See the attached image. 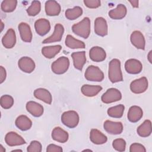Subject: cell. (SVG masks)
<instances>
[{"mask_svg": "<svg viewBox=\"0 0 152 152\" xmlns=\"http://www.w3.org/2000/svg\"><path fill=\"white\" fill-rule=\"evenodd\" d=\"M108 77L110 81L113 83L123 81L121 62L119 59H113L109 62Z\"/></svg>", "mask_w": 152, "mask_h": 152, "instance_id": "cell-1", "label": "cell"}, {"mask_svg": "<svg viewBox=\"0 0 152 152\" xmlns=\"http://www.w3.org/2000/svg\"><path fill=\"white\" fill-rule=\"evenodd\" d=\"M72 31L77 35L87 39L90 33V20L88 17L84 18L81 21L72 26Z\"/></svg>", "mask_w": 152, "mask_h": 152, "instance_id": "cell-2", "label": "cell"}, {"mask_svg": "<svg viewBox=\"0 0 152 152\" xmlns=\"http://www.w3.org/2000/svg\"><path fill=\"white\" fill-rule=\"evenodd\" d=\"M61 121L66 126L74 128L78 124L79 115L74 110L66 111L61 115Z\"/></svg>", "mask_w": 152, "mask_h": 152, "instance_id": "cell-3", "label": "cell"}, {"mask_svg": "<svg viewBox=\"0 0 152 152\" xmlns=\"http://www.w3.org/2000/svg\"><path fill=\"white\" fill-rule=\"evenodd\" d=\"M84 77L88 81L100 82L104 79V74L98 66L90 65L86 70Z\"/></svg>", "mask_w": 152, "mask_h": 152, "instance_id": "cell-4", "label": "cell"}, {"mask_svg": "<svg viewBox=\"0 0 152 152\" xmlns=\"http://www.w3.org/2000/svg\"><path fill=\"white\" fill-rule=\"evenodd\" d=\"M69 66V60L67 57L61 56L55 61L51 65L52 71L56 74H64Z\"/></svg>", "mask_w": 152, "mask_h": 152, "instance_id": "cell-5", "label": "cell"}, {"mask_svg": "<svg viewBox=\"0 0 152 152\" xmlns=\"http://www.w3.org/2000/svg\"><path fill=\"white\" fill-rule=\"evenodd\" d=\"M122 99V94L120 91L115 88H110L102 96V101L106 104L119 101Z\"/></svg>", "mask_w": 152, "mask_h": 152, "instance_id": "cell-6", "label": "cell"}, {"mask_svg": "<svg viewBox=\"0 0 152 152\" xmlns=\"http://www.w3.org/2000/svg\"><path fill=\"white\" fill-rule=\"evenodd\" d=\"M148 86V80L146 77H142L136 79L131 82L130 89L135 94H140L145 92Z\"/></svg>", "mask_w": 152, "mask_h": 152, "instance_id": "cell-7", "label": "cell"}, {"mask_svg": "<svg viewBox=\"0 0 152 152\" xmlns=\"http://www.w3.org/2000/svg\"><path fill=\"white\" fill-rule=\"evenodd\" d=\"M103 127L107 133L112 135H118L123 131V125L121 122L107 120L104 122Z\"/></svg>", "mask_w": 152, "mask_h": 152, "instance_id": "cell-8", "label": "cell"}, {"mask_svg": "<svg viewBox=\"0 0 152 152\" xmlns=\"http://www.w3.org/2000/svg\"><path fill=\"white\" fill-rule=\"evenodd\" d=\"M5 141L6 144L11 147L20 145L26 144L24 138L15 132H9L5 137Z\"/></svg>", "mask_w": 152, "mask_h": 152, "instance_id": "cell-9", "label": "cell"}, {"mask_svg": "<svg viewBox=\"0 0 152 152\" xmlns=\"http://www.w3.org/2000/svg\"><path fill=\"white\" fill-rule=\"evenodd\" d=\"M19 68L26 73H31L35 69V63L34 61L28 56L21 58L18 62Z\"/></svg>", "mask_w": 152, "mask_h": 152, "instance_id": "cell-10", "label": "cell"}, {"mask_svg": "<svg viewBox=\"0 0 152 152\" xmlns=\"http://www.w3.org/2000/svg\"><path fill=\"white\" fill-rule=\"evenodd\" d=\"M125 68L129 74H137L142 71V65L140 61L136 59H129L125 62Z\"/></svg>", "mask_w": 152, "mask_h": 152, "instance_id": "cell-11", "label": "cell"}, {"mask_svg": "<svg viewBox=\"0 0 152 152\" xmlns=\"http://www.w3.org/2000/svg\"><path fill=\"white\" fill-rule=\"evenodd\" d=\"M94 31L98 36L104 37L107 34L108 27L106 20L103 17H97L94 21Z\"/></svg>", "mask_w": 152, "mask_h": 152, "instance_id": "cell-12", "label": "cell"}, {"mask_svg": "<svg viewBox=\"0 0 152 152\" xmlns=\"http://www.w3.org/2000/svg\"><path fill=\"white\" fill-rule=\"evenodd\" d=\"M34 28L36 33L41 36H45L50 30V24L49 20L45 18H40L36 21Z\"/></svg>", "mask_w": 152, "mask_h": 152, "instance_id": "cell-13", "label": "cell"}, {"mask_svg": "<svg viewBox=\"0 0 152 152\" xmlns=\"http://www.w3.org/2000/svg\"><path fill=\"white\" fill-rule=\"evenodd\" d=\"M64 33V26L61 24H56L55 26L53 33L43 41V43H50L61 40Z\"/></svg>", "mask_w": 152, "mask_h": 152, "instance_id": "cell-14", "label": "cell"}, {"mask_svg": "<svg viewBox=\"0 0 152 152\" xmlns=\"http://www.w3.org/2000/svg\"><path fill=\"white\" fill-rule=\"evenodd\" d=\"M131 43L137 49L144 50L145 41L142 33L138 30H135L132 33L130 37Z\"/></svg>", "mask_w": 152, "mask_h": 152, "instance_id": "cell-15", "label": "cell"}, {"mask_svg": "<svg viewBox=\"0 0 152 152\" xmlns=\"http://www.w3.org/2000/svg\"><path fill=\"white\" fill-rule=\"evenodd\" d=\"M18 28L22 40L27 43L31 42L33 35L30 26L26 23L22 22L19 24Z\"/></svg>", "mask_w": 152, "mask_h": 152, "instance_id": "cell-16", "label": "cell"}, {"mask_svg": "<svg viewBox=\"0 0 152 152\" xmlns=\"http://www.w3.org/2000/svg\"><path fill=\"white\" fill-rule=\"evenodd\" d=\"M3 46L7 49L12 48L16 43V35L15 31L12 28L7 30L2 39Z\"/></svg>", "mask_w": 152, "mask_h": 152, "instance_id": "cell-17", "label": "cell"}, {"mask_svg": "<svg viewBox=\"0 0 152 152\" xmlns=\"http://www.w3.org/2000/svg\"><path fill=\"white\" fill-rule=\"evenodd\" d=\"M90 58L94 62H102L106 59V53L105 50L101 47L94 46L89 52Z\"/></svg>", "mask_w": 152, "mask_h": 152, "instance_id": "cell-18", "label": "cell"}, {"mask_svg": "<svg viewBox=\"0 0 152 152\" xmlns=\"http://www.w3.org/2000/svg\"><path fill=\"white\" fill-rule=\"evenodd\" d=\"M71 57L73 60L74 67L77 69L81 71L84 65L86 62V52L84 51L73 52L71 54Z\"/></svg>", "mask_w": 152, "mask_h": 152, "instance_id": "cell-19", "label": "cell"}, {"mask_svg": "<svg viewBox=\"0 0 152 152\" xmlns=\"http://www.w3.org/2000/svg\"><path fill=\"white\" fill-rule=\"evenodd\" d=\"M26 107L27 110L34 117L41 116L44 112L43 107L40 104L34 101L28 102Z\"/></svg>", "mask_w": 152, "mask_h": 152, "instance_id": "cell-20", "label": "cell"}, {"mask_svg": "<svg viewBox=\"0 0 152 152\" xmlns=\"http://www.w3.org/2000/svg\"><path fill=\"white\" fill-rule=\"evenodd\" d=\"M45 12L49 16L58 15L61 12V6L56 1H48L45 3Z\"/></svg>", "mask_w": 152, "mask_h": 152, "instance_id": "cell-21", "label": "cell"}, {"mask_svg": "<svg viewBox=\"0 0 152 152\" xmlns=\"http://www.w3.org/2000/svg\"><path fill=\"white\" fill-rule=\"evenodd\" d=\"M51 135L53 140L61 143L66 142L69 138L68 132L59 126L53 128Z\"/></svg>", "mask_w": 152, "mask_h": 152, "instance_id": "cell-22", "label": "cell"}, {"mask_svg": "<svg viewBox=\"0 0 152 152\" xmlns=\"http://www.w3.org/2000/svg\"><path fill=\"white\" fill-rule=\"evenodd\" d=\"M34 97L45 103L50 104L52 102V97L50 93L43 88H39L34 91Z\"/></svg>", "mask_w": 152, "mask_h": 152, "instance_id": "cell-23", "label": "cell"}, {"mask_svg": "<svg viewBox=\"0 0 152 152\" xmlns=\"http://www.w3.org/2000/svg\"><path fill=\"white\" fill-rule=\"evenodd\" d=\"M90 141L95 144L100 145L106 142L107 137L97 129H92L90 132Z\"/></svg>", "mask_w": 152, "mask_h": 152, "instance_id": "cell-24", "label": "cell"}, {"mask_svg": "<svg viewBox=\"0 0 152 152\" xmlns=\"http://www.w3.org/2000/svg\"><path fill=\"white\" fill-rule=\"evenodd\" d=\"M143 116L142 109L138 106H131L128 112V119L131 122H137L140 121Z\"/></svg>", "mask_w": 152, "mask_h": 152, "instance_id": "cell-25", "label": "cell"}, {"mask_svg": "<svg viewBox=\"0 0 152 152\" xmlns=\"http://www.w3.org/2000/svg\"><path fill=\"white\" fill-rule=\"evenodd\" d=\"M127 10L126 7L123 4L118 5L115 9L109 11V16L113 20H121L124 18L126 14Z\"/></svg>", "mask_w": 152, "mask_h": 152, "instance_id": "cell-26", "label": "cell"}, {"mask_svg": "<svg viewBox=\"0 0 152 152\" xmlns=\"http://www.w3.org/2000/svg\"><path fill=\"white\" fill-rule=\"evenodd\" d=\"M16 126L21 131H27L32 126V121L26 115H21L18 116L15 120Z\"/></svg>", "mask_w": 152, "mask_h": 152, "instance_id": "cell-27", "label": "cell"}, {"mask_svg": "<svg viewBox=\"0 0 152 152\" xmlns=\"http://www.w3.org/2000/svg\"><path fill=\"white\" fill-rule=\"evenodd\" d=\"M102 87L100 86L84 84L81 87L82 93L87 97H93L96 96L101 90Z\"/></svg>", "mask_w": 152, "mask_h": 152, "instance_id": "cell-28", "label": "cell"}, {"mask_svg": "<svg viewBox=\"0 0 152 152\" xmlns=\"http://www.w3.org/2000/svg\"><path fill=\"white\" fill-rule=\"evenodd\" d=\"M61 45H54L49 46H45L42 49V55L46 58L51 59L54 58L61 50Z\"/></svg>", "mask_w": 152, "mask_h": 152, "instance_id": "cell-29", "label": "cell"}, {"mask_svg": "<svg viewBox=\"0 0 152 152\" xmlns=\"http://www.w3.org/2000/svg\"><path fill=\"white\" fill-rule=\"evenodd\" d=\"M65 45L70 49H84L85 48V43L78 39H75L71 35H67L65 40Z\"/></svg>", "mask_w": 152, "mask_h": 152, "instance_id": "cell-30", "label": "cell"}, {"mask_svg": "<svg viewBox=\"0 0 152 152\" xmlns=\"http://www.w3.org/2000/svg\"><path fill=\"white\" fill-rule=\"evenodd\" d=\"M138 134L142 137H147L151 135L152 128L151 122L150 120H145L144 122L141 124L137 129Z\"/></svg>", "mask_w": 152, "mask_h": 152, "instance_id": "cell-31", "label": "cell"}, {"mask_svg": "<svg viewBox=\"0 0 152 152\" xmlns=\"http://www.w3.org/2000/svg\"><path fill=\"white\" fill-rule=\"evenodd\" d=\"M65 17L69 20H74L80 17L83 14V9L78 6L73 8H69L65 11Z\"/></svg>", "mask_w": 152, "mask_h": 152, "instance_id": "cell-32", "label": "cell"}, {"mask_svg": "<svg viewBox=\"0 0 152 152\" xmlns=\"http://www.w3.org/2000/svg\"><path fill=\"white\" fill-rule=\"evenodd\" d=\"M125 110V106L123 104H119L111 107L107 109V114L109 116L115 118H120L122 116Z\"/></svg>", "mask_w": 152, "mask_h": 152, "instance_id": "cell-33", "label": "cell"}, {"mask_svg": "<svg viewBox=\"0 0 152 152\" xmlns=\"http://www.w3.org/2000/svg\"><path fill=\"white\" fill-rule=\"evenodd\" d=\"M17 4L16 0H5L2 2L1 8L5 12H11L15 10Z\"/></svg>", "mask_w": 152, "mask_h": 152, "instance_id": "cell-34", "label": "cell"}, {"mask_svg": "<svg viewBox=\"0 0 152 152\" xmlns=\"http://www.w3.org/2000/svg\"><path fill=\"white\" fill-rule=\"evenodd\" d=\"M41 10V4L39 1H33L31 5L27 9V12L28 15L33 17L37 15Z\"/></svg>", "mask_w": 152, "mask_h": 152, "instance_id": "cell-35", "label": "cell"}, {"mask_svg": "<svg viewBox=\"0 0 152 152\" xmlns=\"http://www.w3.org/2000/svg\"><path fill=\"white\" fill-rule=\"evenodd\" d=\"M14 104V99L12 96L5 94L1 97V106L5 109L11 108Z\"/></svg>", "mask_w": 152, "mask_h": 152, "instance_id": "cell-36", "label": "cell"}, {"mask_svg": "<svg viewBox=\"0 0 152 152\" xmlns=\"http://www.w3.org/2000/svg\"><path fill=\"white\" fill-rule=\"evenodd\" d=\"M112 146L118 151H124L126 148V142L122 138H117L113 141Z\"/></svg>", "mask_w": 152, "mask_h": 152, "instance_id": "cell-37", "label": "cell"}, {"mask_svg": "<svg viewBox=\"0 0 152 152\" xmlns=\"http://www.w3.org/2000/svg\"><path fill=\"white\" fill-rule=\"evenodd\" d=\"M42 149L41 143L36 140L32 141L30 145L27 147V151L28 152H41Z\"/></svg>", "mask_w": 152, "mask_h": 152, "instance_id": "cell-38", "label": "cell"}, {"mask_svg": "<svg viewBox=\"0 0 152 152\" xmlns=\"http://www.w3.org/2000/svg\"><path fill=\"white\" fill-rule=\"evenodd\" d=\"M130 152H145L146 149L144 146L140 143H133L129 147Z\"/></svg>", "mask_w": 152, "mask_h": 152, "instance_id": "cell-39", "label": "cell"}, {"mask_svg": "<svg viewBox=\"0 0 152 152\" xmlns=\"http://www.w3.org/2000/svg\"><path fill=\"white\" fill-rule=\"evenodd\" d=\"M84 4L89 8H97L100 6L101 2L99 0H84Z\"/></svg>", "mask_w": 152, "mask_h": 152, "instance_id": "cell-40", "label": "cell"}, {"mask_svg": "<svg viewBox=\"0 0 152 152\" xmlns=\"http://www.w3.org/2000/svg\"><path fill=\"white\" fill-rule=\"evenodd\" d=\"M62 151L63 150L61 147L53 144L48 145L46 148L47 152H62Z\"/></svg>", "mask_w": 152, "mask_h": 152, "instance_id": "cell-41", "label": "cell"}, {"mask_svg": "<svg viewBox=\"0 0 152 152\" xmlns=\"http://www.w3.org/2000/svg\"><path fill=\"white\" fill-rule=\"evenodd\" d=\"M7 72L5 69L2 66H0V83L2 84L6 79Z\"/></svg>", "mask_w": 152, "mask_h": 152, "instance_id": "cell-42", "label": "cell"}, {"mask_svg": "<svg viewBox=\"0 0 152 152\" xmlns=\"http://www.w3.org/2000/svg\"><path fill=\"white\" fill-rule=\"evenodd\" d=\"M129 2L131 3L132 6L134 8H138V1L135 0V1H129Z\"/></svg>", "mask_w": 152, "mask_h": 152, "instance_id": "cell-43", "label": "cell"}, {"mask_svg": "<svg viewBox=\"0 0 152 152\" xmlns=\"http://www.w3.org/2000/svg\"><path fill=\"white\" fill-rule=\"evenodd\" d=\"M151 52H152V51L150 50V51L149 52V53L148 54V56H147L148 60V61L150 62V63H151V62H151Z\"/></svg>", "mask_w": 152, "mask_h": 152, "instance_id": "cell-44", "label": "cell"}, {"mask_svg": "<svg viewBox=\"0 0 152 152\" xmlns=\"http://www.w3.org/2000/svg\"><path fill=\"white\" fill-rule=\"evenodd\" d=\"M0 151L1 152H5V148H4V147L2 146V144L0 145Z\"/></svg>", "mask_w": 152, "mask_h": 152, "instance_id": "cell-45", "label": "cell"}, {"mask_svg": "<svg viewBox=\"0 0 152 152\" xmlns=\"http://www.w3.org/2000/svg\"><path fill=\"white\" fill-rule=\"evenodd\" d=\"M1 31H2V30H3V28H4V23H3V22H2V21H1Z\"/></svg>", "mask_w": 152, "mask_h": 152, "instance_id": "cell-46", "label": "cell"}, {"mask_svg": "<svg viewBox=\"0 0 152 152\" xmlns=\"http://www.w3.org/2000/svg\"><path fill=\"white\" fill-rule=\"evenodd\" d=\"M11 151L12 152H13V151H22V150H19V149H17V150H13Z\"/></svg>", "mask_w": 152, "mask_h": 152, "instance_id": "cell-47", "label": "cell"}, {"mask_svg": "<svg viewBox=\"0 0 152 152\" xmlns=\"http://www.w3.org/2000/svg\"><path fill=\"white\" fill-rule=\"evenodd\" d=\"M91 151V150H89V149H86V150H83V151Z\"/></svg>", "mask_w": 152, "mask_h": 152, "instance_id": "cell-48", "label": "cell"}]
</instances>
